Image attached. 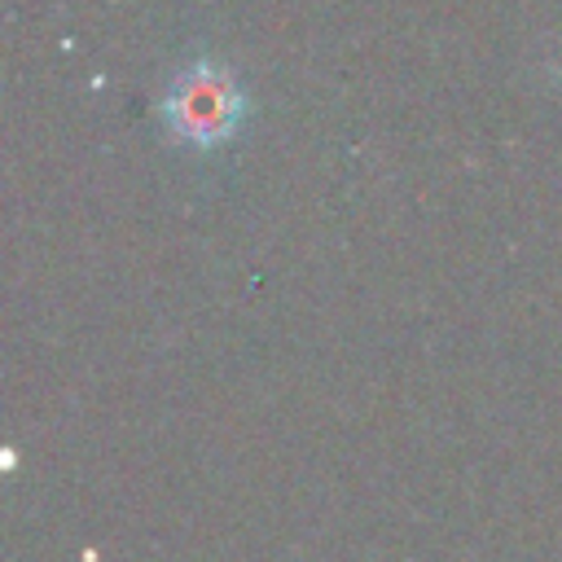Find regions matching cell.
I'll use <instances>...</instances> for the list:
<instances>
[{
    "mask_svg": "<svg viewBox=\"0 0 562 562\" xmlns=\"http://www.w3.org/2000/svg\"><path fill=\"white\" fill-rule=\"evenodd\" d=\"M158 114H162L167 132L180 145L215 149V145H224L241 127V119H246V88H241V79L224 61L193 57V61H184L167 79Z\"/></svg>",
    "mask_w": 562,
    "mask_h": 562,
    "instance_id": "cell-1",
    "label": "cell"
}]
</instances>
